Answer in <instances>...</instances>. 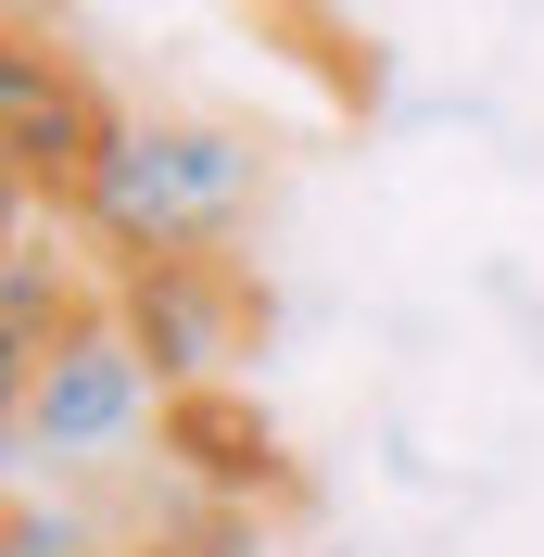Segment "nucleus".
Returning a JSON list of instances; mask_svg holds the SVG:
<instances>
[{
    "instance_id": "obj_1",
    "label": "nucleus",
    "mask_w": 544,
    "mask_h": 557,
    "mask_svg": "<svg viewBox=\"0 0 544 557\" xmlns=\"http://www.w3.org/2000/svg\"><path fill=\"white\" fill-rule=\"evenodd\" d=\"M267 203V152L228 114H127L114 152L76 190V228L102 267H152V253H228Z\"/></svg>"
},
{
    "instance_id": "obj_2",
    "label": "nucleus",
    "mask_w": 544,
    "mask_h": 557,
    "mask_svg": "<svg viewBox=\"0 0 544 557\" xmlns=\"http://www.w3.org/2000/svg\"><path fill=\"white\" fill-rule=\"evenodd\" d=\"M152 418H165V381H152V355L127 343V317H102V330H76L64 355L13 368V456L102 469V456H127Z\"/></svg>"
},
{
    "instance_id": "obj_3",
    "label": "nucleus",
    "mask_w": 544,
    "mask_h": 557,
    "mask_svg": "<svg viewBox=\"0 0 544 557\" xmlns=\"http://www.w3.org/2000/svg\"><path fill=\"white\" fill-rule=\"evenodd\" d=\"M114 127H127V114L102 102V76L76 64L38 13H13V51H0V152H13V203H64L76 215V190H89V165L114 152Z\"/></svg>"
},
{
    "instance_id": "obj_4",
    "label": "nucleus",
    "mask_w": 544,
    "mask_h": 557,
    "mask_svg": "<svg viewBox=\"0 0 544 557\" xmlns=\"http://www.w3.org/2000/svg\"><path fill=\"white\" fill-rule=\"evenodd\" d=\"M114 317L127 343L152 355V381H240V355L267 343V292L240 253H152V267H114Z\"/></svg>"
},
{
    "instance_id": "obj_5",
    "label": "nucleus",
    "mask_w": 544,
    "mask_h": 557,
    "mask_svg": "<svg viewBox=\"0 0 544 557\" xmlns=\"http://www.w3.org/2000/svg\"><path fill=\"white\" fill-rule=\"evenodd\" d=\"M152 444L190 469V494H228V507H305V469H292V444L254 418L240 381H177L165 418H152Z\"/></svg>"
},
{
    "instance_id": "obj_6",
    "label": "nucleus",
    "mask_w": 544,
    "mask_h": 557,
    "mask_svg": "<svg viewBox=\"0 0 544 557\" xmlns=\"http://www.w3.org/2000/svg\"><path fill=\"white\" fill-rule=\"evenodd\" d=\"M127 557H267V520H254V507H228V494H190V507H165Z\"/></svg>"
},
{
    "instance_id": "obj_7",
    "label": "nucleus",
    "mask_w": 544,
    "mask_h": 557,
    "mask_svg": "<svg viewBox=\"0 0 544 557\" xmlns=\"http://www.w3.org/2000/svg\"><path fill=\"white\" fill-rule=\"evenodd\" d=\"M89 532L64 520V507H38V494H13V520H0V557H76Z\"/></svg>"
}]
</instances>
